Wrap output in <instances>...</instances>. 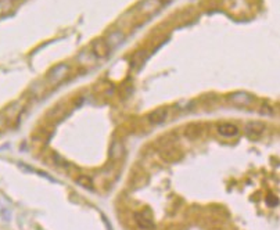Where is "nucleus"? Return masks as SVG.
<instances>
[{"mask_svg":"<svg viewBox=\"0 0 280 230\" xmlns=\"http://www.w3.org/2000/svg\"><path fill=\"white\" fill-rule=\"evenodd\" d=\"M161 157H163L164 161L176 162L182 158V153H180L179 150H176V148H167V150L163 151Z\"/></svg>","mask_w":280,"mask_h":230,"instance_id":"12","label":"nucleus"},{"mask_svg":"<svg viewBox=\"0 0 280 230\" xmlns=\"http://www.w3.org/2000/svg\"><path fill=\"white\" fill-rule=\"evenodd\" d=\"M70 71H71V67L68 65V64H65V62L57 64V65H55L53 68L47 72V77H46L47 82H49L50 85H53V86L61 84L62 81L68 77Z\"/></svg>","mask_w":280,"mask_h":230,"instance_id":"1","label":"nucleus"},{"mask_svg":"<svg viewBox=\"0 0 280 230\" xmlns=\"http://www.w3.org/2000/svg\"><path fill=\"white\" fill-rule=\"evenodd\" d=\"M90 52L99 61V60H104L106 57H109L111 53V47L106 42V39H96L90 45Z\"/></svg>","mask_w":280,"mask_h":230,"instance_id":"2","label":"nucleus"},{"mask_svg":"<svg viewBox=\"0 0 280 230\" xmlns=\"http://www.w3.org/2000/svg\"><path fill=\"white\" fill-rule=\"evenodd\" d=\"M124 154V144L121 142L115 140L112 144H111V148H110V157L112 160H119Z\"/></svg>","mask_w":280,"mask_h":230,"instance_id":"13","label":"nucleus"},{"mask_svg":"<svg viewBox=\"0 0 280 230\" xmlns=\"http://www.w3.org/2000/svg\"><path fill=\"white\" fill-rule=\"evenodd\" d=\"M14 1L13 0H0V17L7 16L11 11Z\"/></svg>","mask_w":280,"mask_h":230,"instance_id":"14","label":"nucleus"},{"mask_svg":"<svg viewBox=\"0 0 280 230\" xmlns=\"http://www.w3.org/2000/svg\"><path fill=\"white\" fill-rule=\"evenodd\" d=\"M211 230H224L222 228H219V226H215V228H212Z\"/></svg>","mask_w":280,"mask_h":230,"instance_id":"18","label":"nucleus"},{"mask_svg":"<svg viewBox=\"0 0 280 230\" xmlns=\"http://www.w3.org/2000/svg\"><path fill=\"white\" fill-rule=\"evenodd\" d=\"M172 0H160V3H161V6H167V4H169Z\"/></svg>","mask_w":280,"mask_h":230,"instance_id":"17","label":"nucleus"},{"mask_svg":"<svg viewBox=\"0 0 280 230\" xmlns=\"http://www.w3.org/2000/svg\"><path fill=\"white\" fill-rule=\"evenodd\" d=\"M77 60H78L81 65H85V67H92L94 64H97V58L94 57L90 50H84L82 53L79 54Z\"/></svg>","mask_w":280,"mask_h":230,"instance_id":"9","label":"nucleus"},{"mask_svg":"<svg viewBox=\"0 0 280 230\" xmlns=\"http://www.w3.org/2000/svg\"><path fill=\"white\" fill-rule=\"evenodd\" d=\"M227 100L230 104L237 107H249L254 103V96L247 92H233L227 96Z\"/></svg>","mask_w":280,"mask_h":230,"instance_id":"3","label":"nucleus"},{"mask_svg":"<svg viewBox=\"0 0 280 230\" xmlns=\"http://www.w3.org/2000/svg\"><path fill=\"white\" fill-rule=\"evenodd\" d=\"M160 7H161L160 0H143L141 4H140V11L143 14H153Z\"/></svg>","mask_w":280,"mask_h":230,"instance_id":"8","label":"nucleus"},{"mask_svg":"<svg viewBox=\"0 0 280 230\" xmlns=\"http://www.w3.org/2000/svg\"><path fill=\"white\" fill-rule=\"evenodd\" d=\"M75 182H77L79 186L86 187V189H92V187H93V180H92V177L86 176V175H79V176L75 179Z\"/></svg>","mask_w":280,"mask_h":230,"instance_id":"15","label":"nucleus"},{"mask_svg":"<svg viewBox=\"0 0 280 230\" xmlns=\"http://www.w3.org/2000/svg\"><path fill=\"white\" fill-rule=\"evenodd\" d=\"M239 132H240V129H239L234 123L225 122V123H221L218 126V133L222 136V138H227V139L236 138V136L239 135Z\"/></svg>","mask_w":280,"mask_h":230,"instance_id":"6","label":"nucleus"},{"mask_svg":"<svg viewBox=\"0 0 280 230\" xmlns=\"http://www.w3.org/2000/svg\"><path fill=\"white\" fill-rule=\"evenodd\" d=\"M278 199H275L273 196H269V197H266V204L268 205H271V207H275V205H278Z\"/></svg>","mask_w":280,"mask_h":230,"instance_id":"16","label":"nucleus"},{"mask_svg":"<svg viewBox=\"0 0 280 230\" xmlns=\"http://www.w3.org/2000/svg\"><path fill=\"white\" fill-rule=\"evenodd\" d=\"M202 132H204V128H202L201 123H190V125H187L186 129H185V135L189 139L195 140V139L201 136Z\"/></svg>","mask_w":280,"mask_h":230,"instance_id":"10","label":"nucleus"},{"mask_svg":"<svg viewBox=\"0 0 280 230\" xmlns=\"http://www.w3.org/2000/svg\"><path fill=\"white\" fill-rule=\"evenodd\" d=\"M266 129V125L261 121H251V122L246 123L244 126V131L249 136H252V138H257V136H261L262 133Z\"/></svg>","mask_w":280,"mask_h":230,"instance_id":"5","label":"nucleus"},{"mask_svg":"<svg viewBox=\"0 0 280 230\" xmlns=\"http://www.w3.org/2000/svg\"><path fill=\"white\" fill-rule=\"evenodd\" d=\"M125 40V35L121 31H112L109 36L106 38V42L109 43V46L111 47V50L114 47H117L118 45H121Z\"/></svg>","mask_w":280,"mask_h":230,"instance_id":"11","label":"nucleus"},{"mask_svg":"<svg viewBox=\"0 0 280 230\" xmlns=\"http://www.w3.org/2000/svg\"><path fill=\"white\" fill-rule=\"evenodd\" d=\"M133 219H135V222L138 225V228L141 230H151L154 229V222L151 221V218H148L144 214H141V212H136V214L133 215Z\"/></svg>","mask_w":280,"mask_h":230,"instance_id":"7","label":"nucleus"},{"mask_svg":"<svg viewBox=\"0 0 280 230\" xmlns=\"http://www.w3.org/2000/svg\"><path fill=\"white\" fill-rule=\"evenodd\" d=\"M168 115H169L168 108H157V110L151 111V113L147 115V121L148 123H151V125H160V123L165 122V121L168 119Z\"/></svg>","mask_w":280,"mask_h":230,"instance_id":"4","label":"nucleus"},{"mask_svg":"<svg viewBox=\"0 0 280 230\" xmlns=\"http://www.w3.org/2000/svg\"><path fill=\"white\" fill-rule=\"evenodd\" d=\"M13 1H16V0H13Z\"/></svg>","mask_w":280,"mask_h":230,"instance_id":"19","label":"nucleus"}]
</instances>
